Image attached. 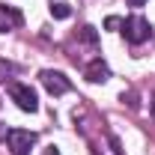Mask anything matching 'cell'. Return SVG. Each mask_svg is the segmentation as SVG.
<instances>
[{
    "instance_id": "1",
    "label": "cell",
    "mask_w": 155,
    "mask_h": 155,
    "mask_svg": "<svg viewBox=\"0 0 155 155\" xmlns=\"http://www.w3.org/2000/svg\"><path fill=\"white\" fill-rule=\"evenodd\" d=\"M149 21L143 18V15H131V18L122 21V36H125V42L128 45H140V42H146L149 39Z\"/></svg>"
},
{
    "instance_id": "2",
    "label": "cell",
    "mask_w": 155,
    "mask_h": 155,
    "mask_svg": "<svg viewBox=\"0 0 155 155\" xmlns=\"http://www.w3.org/2000/svg\"><path fill=\"white\" fill-rule=\"evenodd\" d=\"M9 96H12V101L24 114H36L39 110V98H36L33 87H27V84H9Z\"/></svg>"
},
{
    "instance_id": "3",
    "label": "cell",
    "mask_w": 155,
    "mask_h": 155,
    "mask_svg": "<svg viewBox=\"0 0 155 155\" xmlns=\"http://www.w3.org/2000/svg\"><path fill=\"white\" fill-rule=\"evenodd\" d=\"M6 143H9L12 155H30V149L36 146V134L24 131V128H9L6 131Z\"/></svg>"
},
{
    "instance_id": "4",
    "label": "cell",
    "mask_w": 155,
    "mask_h": 155,
    "mask_svg": "<svg viewBox=\"0 0 155 155\" xmlns=\"http://www.w3.org/2000/svg\"><path fill=\"white\" fill-rule=\"evenodd\" d=\"M42 87L51 93V96H66L69 90H72V84H69V78L63 75V72H51V69H45L42 72Z\"/></svg>"
},
{
    "instance_id": "5",
    "label": "cell",
    "mask_w": 155,
    "mask_h": 155,
    "mask_svg": "<svg viewBox=\"0 0 155 155\" xmlns=\"http://www.w3.org/2000/svg\"><path fill=\"white\" fill-rule=\"evenodd\" d=\"M84 75H87V81H93V84H104V81L110 78V69H107V63H104V60L98 57V60H93V63L87 66V72H84Z\"/></svg>"
},
{
    "instance_id": "6",
    "label": "cell",
    "mask_w": 155,
    "mask_h": 155,
    "mask_svg": "<svg viewBox=\"0 0 155 155\" xmlns=\"http://www.w3.org/2000/svg\"><path fill=\"white\" fill-rule=\"evenodd\" d=\"M21 21H24V18H21L18 9H12V6H0V33H6V30L18 27Z\"/></svg>"
},
{
    "instance_id": "7",
    "label": "cell",
    "mask_w": 155,
    "mask_h": 155,
    "mask_svg": "<svg viewBox=\"0 0 155 155\" xmlns=\"http://www.w3.org/2000/svg\"><path fill=\"white\" fill-rule=\"evenodd\" d=\"M51 15H54V18H69L72 9H69V3H54V6H51Z\"/></svg>"
},
{
    "instance_id": "8",
    "label": "cell",
    "mask_w": 155,
    "mask_h": 155,
    "mask_svg": "<svg viewBox=\"0 0 155 155\" xmlns=\"http://www.w3.org/2000/svg\"><path fill=\"white\" fill-rule=\"evenodd\" d=\"M6 75H12V63H6V60H0V84L6 81Z\"/></svg>"
},
{
    "instance_id": "9",
    "label": "cell",
    "mask_w": 155,
    "mask_h": 155,
    "mask_svg": "<svg viewBox=\"0 0 155 155\" xmlns=\"http://www.w3.org/2000/svg\"><path fill=\"white\" fill-rule=\"evenodd\" d=\"M104 27H110V30H114V27H122V18H116V15H110V18L104 21Z\"/></svg>"
},
{
    "instance_id": "10",
    "label": "cell",
    "mask_w": 155,
    "mask_h": 155,
    "mask_svg": "<svg viewBox=\"0 0 155 155\" xmlns=\"http://www.w3.org/2000/svg\"><path fill=\"white\" fill-rule=\"evenodd\" d=\"M81 36L87 39V42H96V30H93V27H84V33H81Z\"/></svg>"
},
{
    "instance_id": "11",
    "label": "cell",
    "mask_w": 155,
    "mask_h": 155,
    "mask_svg": "<svg viewBox=\"0 0 155 155\" xmlns=\"http://www.w3.org/2000/svg\"><path fill=\"white\" fill-rule=\"evenodd\" d=\"M125 3H128V6H143L146 0H125Z\"/></svg>"
},
{
    "instance_id": "12",
    "label": "cell",
    "mask_w": 155,
    "mask_h": 155,
    "mask_svg": "<svg viewBox=\"0 0 155 155\" xmlns=\"http://www.w3.org/2000/svg\"><path fill=\"white\" fill-rule=\"evenodd\" d=\"M48 155H60V152H57V149H54V146H51V149H48Z\"/></svg>"
},
{
    "instance_id": "13",
    "label": "cell",
    "mask_w": 155,
    "mask_h": 155,
    "mask_svg": "<svg viewBox=\"0 0 155 155\" xmlns=\"http://www.w3.org/2000/svg\"><path fill=\"white\" fill-rule=\"evenodd\" d=\"M152 116H155V101H152Z\"/></svg>"
}]
</instances>
